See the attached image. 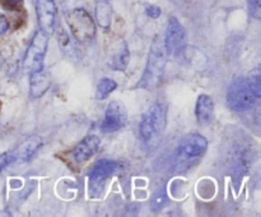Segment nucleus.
Wrapping results in <instances>:
<instances>
[{
    "instance_id": "nucleus-1",
    "label": "nucleus",
    "mask_w": 261,
    "mask_h": 217,
    "mask_svg": "<svg viewBox=\"0 0 261 217\" xmlns=\"http://www.w3.org/2000/svg\"><path fill=\"white\" fill-rule=\"evenodd\" d=\"M166 63H167V55H166L163 41L157 37L153 40L152 47H150L149 55H148L147 66H145L142 79L137 84L138 88H157L163 79Z\"/></svg>"
},
{
    "instance_id": "nucleus-2",
    "label": "nucleus",
    "mask_w": 261,
    "mask_h": 217,
    "mask_svg": "<svg viewBox=\"0 0 261 217\" xmlns=\"http://www.w3.org/2000/svg\"><path fill=\"white\" fill-rule=\"evenodd\" d=\"M208 148V140L200 134H188L181 139L175 155L176 170H188L195 165Z\"/></svg>"
},
{
    "instance_id": "nucleus-3",
    "label": "nucleus",
    "mask_w": 261,
    "mask_h": 217,
    "mask_svg": "<svg viewBox=\"0 0 261 217\" xmlns=\"http://www.w3.org/2000/svg\"><path fill=\"white\" fill-rule=\"evenodd\" d=\"M166 116H167V109L161 102L152 105L144 112L139 127L140 137L144 142L150 143L162 135L166 128Z\"/></svg>"
},
{
    "instance_id": "nucleus-4",
    "label": "nucleus",
    "mask_w": 261,
    "mask_h": 217,
    "mask_svg": "<svg viewBox=\"0 0 261 217\" xmlns=\"http://www.w3.org/2000/svg\"><path fill=\"white\" fill-rule=\"evenodd\" d=\"M66 23L71 35L78 42H89L96 36V25L93 19L83 8H75L66 13Z\"/></svg>"
},
{
    "instance_id": "nucleus-5",
    "label": "nucleus",
    "mask_w": 261,
    "mask_h": 217,
    "mask_svg": "<svg viewBox=\"0 0 261 217\" xmlns=\"http://www.w3.org/2000/svg\"><path fill=\"white\" fill-rule=\"evenodd\" d=\"M256 101V96L250 88L246 78L237 77L231 82L227 91V104L229 109L237 112H244L251 109Z\"/></svg>"
},
{
    "instance_id": "nucleus-6",
    "label": "nucleus",
    "mask_w": 261,
    "mask_h": 217,
    "mask_svg": "<svg viewBox=\"0 0 261 217\" xmlns=\"http://www.w3.org/2000/svg\"><path fill=\"white\" fill-rule=\"evenodd\" d=\"M163 46H165L166 55L168 58L178 59L182 58L185 54L186 47H188V38H186V32L182 25L178 22L176 17H171L168 19Z\"/></svg>"
},
{
    "instance_id": "nucleus-7",
    "label": "nucleus",
    "mask_w": 261,
    "mask_h": 217,
    "mask_svg": "<svg viewBox=\"0 0 261 217\" xmlns=\"http://www.w3.org/2000/svg\"><path fill=\"white\" fill-rule=\"evenodd\" d=\"M48 37L50 36L38 30L31 40L30 46L25 51L24 61H23V68L28 74L43 68V59L47 51Z\"/></svg>"
},
{
    "instance_id": "nucleus-8",
    "label": "nucleus",
    "mask_w": 261,
    "mask_h": 217,
    "mask_svg": "<svg viewBox=\"0 0 261 217\" xmlns=\"http://www.w3.org/2000/svg\"><path fill=\"white\" fill-rule=\"evenodd\" d=\"M119 162L114 160H107V158H101L92 166L91 171L88 174L89 183H91V190L93 193L98 194L103 190L105 183L107 179L119 170Z\"/></svg>"
},
{
    "instance_id": "nucleus-9",
    "label": "nucleus",
    "mask_w": 261,
    "mask_h": 217,
    "mask_svg": "<svg viewBox=\"0 0 261 217\" xmlns=\"http://www.w3.org/2000/svg\"><path fill=\"white\" fill-rule=\"evenodd\" d=\"M38 26L42 32L51 36L56 27L55 0H32Z\"/></svg>"
},
{
    "instance_id": "nucleus-10",
    "label": "nucleus",
    "mask_w": 261,
    "mask_h": 217,
    "mask_svg": "<svg viewBox=\"0 0 261 217\" xmlns=\"http://www.w3.org/2000/svg\"><path fill=\"white\" fill-rule=\"evenodd\" d=\"M127 122L126 109L120 101L110 102L101 123V129L105 133H114L122 129Z\"/></svg>"
},
{
    "instance_id": "nucleus-11",
    "label": "nucleus",
    "mask_w": 261,
    "mask_h": 217,
    "mask_svg": "<svg viewBox=\"0 0 261 217\" xmlns=\"http://www.w3.org/2000/svg\"><path fill=\"white\" fill-rule=\"evenodd\" d=\"M99 146H101V140L97 135H87L71 151V157L76 162H84V161L89 160L93 155H96L97 151L99 150Z\"/></svg>"
},
{
    "instance_id": "nucleus-12",
    "label": "nucleus",
    "mask_w": 261,
    "mask_h": 217,
    "mask_svg": "<svg viewBox=\"0 0 261 217\" xmlns=\"http://www.w3.org/2000/svg\"><path fill=\"white\" fill-rule=\"evenodd\" d=\"M130 61V53L125 41H117L111 49L107 64L112 70H125Z\"/></svg>"
},
{
    "instance_id": "nucleus-13",
    "label": "nucleus",
    "mask_w": 261,
    "mask_h": 217,
    "mask_svg": "<svg viewBox=\"0 0 261 217\" xmlns=\"http://www.w3.org/2000/svg\"><path fill=\"white\" fill-rule=\"evenodd\" d=\"M42 144V140L38 135H31L27 139L23 140L17 148H15L12 153L13 162L14 161H20V162H25V161L30 160L36 152H37L38 148Z\"/></svg>"
},
{
    "instance_id": "nucleus-14",
    "label": "nucleus",
    "mask_w": 261,
    "mask_h": 217,
    "mask_svg": "<svg viewBox=\"0 0 261 217\" xmlns=\"http://www.w3.org/2000/svg\"><path fill=\"white\" fill-rule=\"evenodd\" d=\"M30 96L32 99H40L42 94L47 92V89L51 86V78L50 74L47 71L40 69L30 73Z\"/></svg>"
},
{
    "instance_id": "nucleus-15",
    "label": "nucleus",
    "mask_w": 261,
    "mask_h": 217,
    "mask_svg": "<svg viewBox=\"0 0 261 217\" xmlns=\"http://www.w3.org/2000/svg\"><path fill=\"white\" fill-rule=\"evenodd\" d=\"M196 120L200 125H208L214 116V102L208 94H200L195 105Z\"/></svg>"
},
{
    "instance_id": "nucleus-16",
    "label": "nucleus",
    "mask_w": 261,
    "mask_h": 217,
    "mask_svg": "<svg viewBox=\"0 0 261 217\" xmlns=\"http://www.w3.org/2000/svg\"><path fill=\"white\" fill-rule=\"evenodd\" d=\"M111 7L107 2H98L96 5V18L102 28H109L111 23Z\"/></svg>"
},
{
    "instance_id": "nucleus-17",
    "label": "nucleus",
    "mask_w": 261,
    "mask_h": 217,
    "mask_svg": "<svg viewBox=\"0 0 261 217\" xmlns=\"http://www.w3.org/2000/svg\"><path fill=\"white\" fill-rule=\"evenodd\" d=\"M117 83L111 78H102L99 81L98 86H97V99L98 100H105L107 96L112 93V92L116 89Z\"/></svg>"
},
{
    "instance_id": "nucleus-18",
    "label": "nucleus",
    "mask_w": 261,
    "mask_h": 217,
    "mask_svg": "<svg viewBox=\"0 0 261 217\" xmlns=\"http://www.w3.org/2000/svg\"><path fill=\"white\" fill-rule=\"evenodd\" d=\"M246 79L250 88H251V91L254 92L256 99H259L261 96V70L259 66L252 69V70L249 73V77H247Z\"/></svg>"
},
{
    "instance_id": "nucleus-19",
    "label": "nucleus",
    "mask_w": 261,
    "mask_h": 217,
    "mask_svg": "<svg viewBox=\"0 0 261 217\" xmlns=\"http://www.w3.org/2000/svg\"><path fill=\"white\" fill-rule=\"evenodd\" d=\"M166 204H167V196H166V191L163 190V189L162 190H158L152 198V208L154 209V211H158V209L163 208Z\"/></svg>"
},
{
    "instance_id": "nucleus-20",
    "label": "nucleus",
    "mask_w": 261,
    "mask_h": 217,
    "mask_svg": "<svg viewBox=\"0 0 261 217\" xmlns=\"http://www.w3.org/2000/svg\"><path fill=\"white\" fill-rule=\"evenodd\" d=\"M249 9L252 17L259 19L261 14V0H249Z\"/></svg>"
},
{
    "instance_id": "nucleus-21",
    "label": "nucleus",
    "mask_w": 261,
    "mask_h": 217,
    "mask_svg": "<svg viewBox=\"0 0 261 217\" xmlns=\"http://www.w3.org/2000/svg\"><path fill=\"white\" fill-rule=\"evenodd\" d=\"M145 13H147L148 17L152 18V19H157V18H160L161 14H162V10H161V8L157 7V5H148V7L145 8Z\"/></svg>"
},
{
    "instance_id": "nucleus-22",
    "label": "nucleus",
    "mask_w": 261,
    "mask_h": 217,
    "mask_svg": "<svg viewBox=\"0 0 261 217\" xmlns=\"http://www.w3.org/2000/svg\"><path fill=\"white\" fill-rule=\"evenodd\" d=\"M20 3H22V0H0V4L3 5L4 8H7V9H17L18 7L20 5Z\"/></svg>"
},
{
    "instance_id": "nucleus-23",
    "label": "nucleus",
    "mask_w": 261,
    "mask_h": 217,
    "mask_svg": "<svg viewBox=\"0 0 261 217\" xmlns=\"http://www.w3.org/2000/svg\"><path fill=\"white\" fill-rule=\"evenodd\" d=\"M10 162H13L12 153H3V155H0V171H2L5 166L9 165Z\"/></svg>"
},
{
    "instance_id": "nucleus-24",
    "label": "nucleus",
    "mask_w": 261,
    "mask_h": 217,
    "mask_svg": "<svg viewBox=\"0 0 261 217\" xmlns=\"http://www.w3.org/2000/svg\"><path fill=\"white\" fill-rule=\"evenodd\" d=\"M8 30H9V22H8L7 17L0 13V35H4Z\"/></svg>"
},
{
    "instance_id": "nucleus-25",
    "label": "nucleus",
    "mask_w": 261,
    "mask_h": 217,
    "mask_svg": "<svg viewBox=\"0 0 261 217\" xmlns=\"http://www.w3.org/2000/svg\"><path fill=\"white\" fill-rule=\"evenodd\" d=\"M3 65V56H2V54H0V66Z\"/></svg>"
}]
</instances>
